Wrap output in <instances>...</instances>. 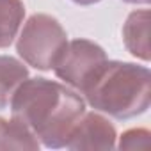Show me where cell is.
Listing matches in <instances>:
<instances>
[{
	"label": "cell",
	"instance_id": "cell-6",
	"mask_svg": "<svg viewBox=\"0 0 151 151\" xmlns=\"http://www.w3.org/2000/svg\"><path fill=\"white\" fill-rule=\"evenodd\" d=\"M123 41L133 57L149 60V11L147 9L133 11L128 16L123 27Z\"/></svg>",
	"mask_w": 151,
	"mask_h": 151
},
{
	"label": "cell",
	"instance_id": "cell-12",
	"mask_svg": "<svg viewBox=\"0 0 151 151\" xmlns=\"http://www.w3.org/2000/svg\"><path fill=\"white\" fill-rule=\"evenodd\" d=\"M128 4H149V0H124Z\"/></svg>",
	"mask_w": 151,
	"mask_h": 151
},
{
	"label": "cell",
	"instance_id": "cell-10",
	"mask_svg": "<svg viewBox=\"0 0 151 151\" xmlns=\"http://www.w3.org/2000/svg\"><path fill=\"white\" fill-rule=\"evenodd\" d=\"M147 146H149V132L142 128H133L124 132L119 140L121 149H135V147H147Z\"/></svg>",
	"mask_w": 151,
	"mask_h": 151
},
{
	"label": "cell",
	"instance_id": "cell-1",
	"mask_svg": "<svg viewBox=\"0 0 151 151\" xmlns=\"http://www.w3.org/2000/svg\"><path fill=\"white\" fill-rule=\"evenodd\" d=\"M9 105L13 119L52 149L66 147L71 132L86 112V103L77 93L46 78H25Z\"/></svg>",
	"mask_w": 151,
	"mask_h": 151
},
{
	"label": "cell",
	"instance_id": "cell-11",
	"mask_svg": "<svg viewBox=\"0 0 151 151\" xmlns=\"http://www.w3.org/2000/svg\"><path fill=\"white\" fill-rule=\"evenodd\" d=\"M75 4H80V6H91V4H96L100 0H73Z\"/></svg>",
	"mask_w": 151,
	"mask_h": 151
},
{
	"label": "cell",
	"instance_id": "cell-3",
	"mask_svg": "<svg viewBox=\"0 0 151 151\" xmlns=\"http://www.w3.org/2000/svg\"><path fill=\"white\" fill-rule=\"evenodd\" d=\"M68 45V34L62 25L50 14H32L23 25L16 50L29 66L48 71Z\"/></svg>",
	"mask_w": 151,
	"mask_h": 151
},
{
	"label": "cell",
	"instance_id": "cell-4",
	"mask_svg": "<svg viewBox=\"0 0 151 151\" xmlns=\"http://www.w3.org/2000/svg\"><path fill=\"white\" fill-rule=\"evenodd\" d=\"M105 62L107 53L100 45L89 39H75L66 45L53 66V71L64 84L78 93H84Z\"/></svg>",
	"mask_w": 151,
	"mask_h": 151
},
{
	"label": "cell",
	"instance_id": "cell-8",
	"mask_svg": "<svg viewBox=\"0 0 151 151\" xmlns=\"http://www.w3.org/2000/svg\"><path fill=\"white\" fill-rule=\"evenodd\" d=\"M0 149H39L34 133L16 119L0 117Z\"/></svg>",
	"mask_w": 151,
	"mask_h": 151
},
{
	"label": "cell",
	"instance_id": "cell-7",
	"mask_svg": "<svg viewBox=\"0 0 151 151\" xmlns=\"http://www.w3.org/2000/svg\"><path fill=\"white\" fill-rule=\"evenodd\" d=\"M29 78V69L14 57L0 55V110L7 109L18 86Z\"/></svg>",
	"mask_w": 151,
	"mask_h": 151
},
{
	"label": "cell",
	"instance_id": "cell-2",
	"mask_svg": "<svg viewBox=\"0 0 151 151\" xmlns=\"http://www.w3.org/2000/svg\"><path fill=\"white\" fill-rule=\"evenodd\" d=\"M82 94L94 110L116 119H130L149 109L151 73L133 62L107 60Z\"/></svg>",
	"mask_w": 151,
	"mask_h": 151
},
{
	"label": "cell",
	"instance_id": "cell-9",
	"mask_svg": "<svg viewBox=\"0 0 151 151\" xmlns=\"http://www.w3.org/2000/svg\"><path fill=\"white\" fill-rule=\"evenodd\" d=\"M25 6L22 0H0V48H7L23 23Z\"/></svg>",
	"mask_w": 151,
	"mask_h": 151
},
{
	"label": "cell",
	"instance_id": "cell-5",
	"mask_svg": "<svg viewBox=\"0 0 151 151\" xmlns=\"http://www.w3.org/2000/svg\"><path fill=\"white\" fill-rule=\"evenodd\" d=\"M116 128L100 114L89 112L80 117L69 135V149H110L116 147Z\"/></svg>",
	"mask_w": 151,
	"mask_h": 151
}]
</instances>
